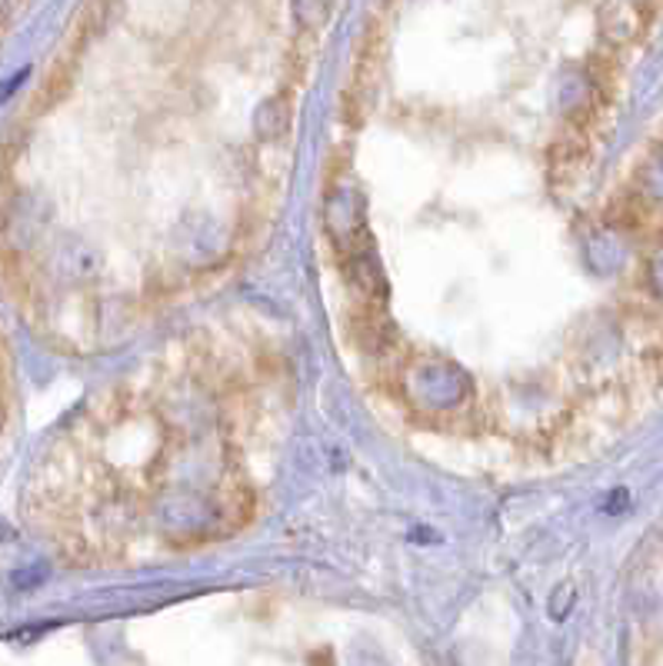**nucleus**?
<instances>
[{"label":"nucleus","instance_id":"1","mask_svg":"<svg viewBox=\"0 0 663 666\" xmlns=\"http://www.w3.org/2000/svg\"><path fill=\"white\" fill-rule=\"evenodd\" d=\"M330 4L334 0H293V14L303 28H320L330 18Z\"/></svg>","mask_w":663,"mask_h":666},{"label":"nucleus","instance_id":"2","mask_svg":"<svg viewBox=\"0 0 663 666\" xmlns=\"http://www.w3.org/2000/svg\"><path fill=\"white\" fill-rule=\"evenodd\" d=\"M18 11V0H0V28H4Z\"/></svg>","mask_w":663,"mask_h":666},{"label":"nucleus","instance_id":"3","mask_svg":"<svg viewBox=\"0 0 663 666\" xmlns=\"http://www.w3.org/2000/svg\"><path fill=\"white\" fill-rule=\"evenodd\" d=\"M623 503H626V490H617V493L610 497V503H607V513H620Z\"/></svg>","mask_w":663,"mask_h":666}]
</instances>
